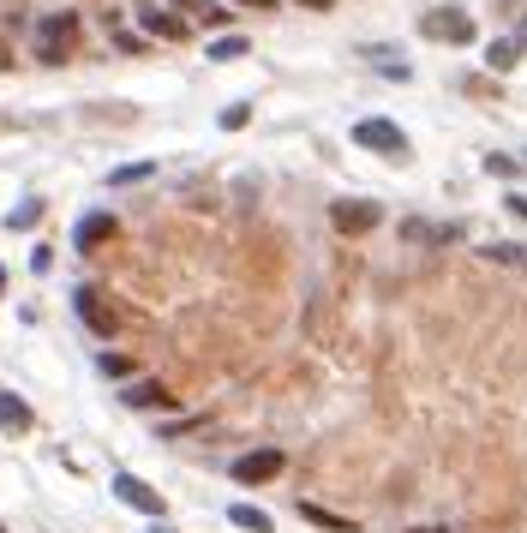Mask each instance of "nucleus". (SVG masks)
I'll use <instances>...</instances> for the list:
<instances>
[{"mask_svg": "<svg viewBox=\"0 0 527 533\" xmlns=\"http://www.w3.org/2000/svg\"><path fill=\"white\" fill-rule=\"evenodd\" d=\"M72 48H78V12H48L36 24V60L60 66V60H72Z\"/></svg>", "mask_w": 527, "mask_h": 533, "instance_id": "f257e3e1", "label": "nucleus"}, {"mask_svg": "<svg viewBox=\"0 0 527 533\" xmlns=\"http://www.w3.org/2000/svg\"><path fill=\"white\" fill-rule=\"evenodd\" d=\"M420 36H426V42L468 48V42H474V18H468L462 6H432V12H420Z\"/></svg>", "mask_w": 527, "mask_h": 533, "instance_id": "f03ea898", "label": "nucleus"}, {"mask_svg": "<svg viewBox=\"0 0 527 533\" xmlns=\"http://www.w3.org/2000/svg\"><path fill=\"white\" fill-rule=\"evenodd\" d=\"M354 144H366V150H378V156H390V162H408V132H402L396 120H384V114L360 120V126H354Z\"/></svg>", "mask_w": 527, "mask_h": 533, "instance_id": "7ed1b4c3", "label": "nucleus"}, {"mask_svg": "<svg viewBox=\"0 0 527 533\" xmlns=\"http://www.w3.org/2000/svg\"><path fill=\"white\" fill-rule=\"evenodd\" d=\"M282 468H288V456H282L276 444H264V450H246V456L234 462V480H240V486H264V480H276Z\"/></svg>", "mask_w": 527, "mask_h": 533, "instance_id": "20e7f679", "label": "nucleus"}, {"mask_svg": "<svg viewBox=\"0 0 527 533\" xmlns=\"http://www.w3.org/2000/svg\"><path fill=\"white\" fill-rule=\"evenodd\" d=\"M378 204H366V198H336L330 204V222H336V234H372L378 228Z\"/></svg>", "mask_w": 527, "mask_h": 533, "instance_id": "39448f33", "label": "nucleus"}, {"mask_svg": "<svg viewBox=\"0 0 527 533\" xmlns=\"http://www.w3.org/2000/svg\"><path fill=\"white\" fill-rule=\"evenodd\" d=\"M72 306H78V318H84L102 342L120 330V312H114V306H102V294H96V288H78V294H72Z\"/></svg>", "mask_w": 527, "mask_h": 533, "instance_id": "423d86ee", "label": "nucleus"}, {"mask_svg": "<svg viewBox=\"0 0 527 533\" xmlns=\"http://www.w3.org/2000/svg\"><path fill=\"white\" fill-rule=\"evenodd\" d=\"M114 498L126 504V510H144V516H162L168 504H162V492H150L138 474H114Z\"/></svg>", "mask_w": 527, "mask_h": 533, "instance_id": "0eeeda50", "label": "nucleus"}, {"mask_svg": "<svg viewBox=\"0 0 527 533\" xmlns=\"http://www.w3.org/2000/svg\"><path fill=\"white\" fill-rule=\"evenodd\" d=\"M102 240H114V216H108V210H90V216H78V228H72V246H78V252H96Z\"/></svg>", "mask_w": 527, "mask_h": 533, "instance_id": "6e6552de", "label": "nucleus"}, {"mask_svg": "<svg viewBox=\"0 0 527 533\" xmlns=\"http://www.w3.org/2000/svg\"><path fill=\"white\" fill-rule=\"evenodd\" d=\"M522 54H527V36H498V42L486 48V66H492V72H516Z\"/></svg>", "mask_w": 527, "mask_h": 533, "instance_id": "1a4fd4ad", "label": "nucleus"}, {"mask_svg": "<svg viewBox=\"0 0 527 533\" xmlns=\"http://www.w3.org/2000/svg\"><path fill=\"white\" fill-rule=\"evenodd\" d=\"M120 402H126V408H162V402H168V390H162L156 378H138V384H126V390H120Z\"/></svg>", "mask_w": 527, "mask_h": 533, "instance_id": "9d476101", "label": "nucleus"}, {"mask_svg": "<svg viewBox=\"0 0 527 533\" xmlns=\"http://www.w3.org/2000/svg\"><path fill=\"white\" fill-rule=\"evenodd\" d=\"M462 228H432V222H402V240H414V246H450Z\"/></svg>", "mask_w": 527, "mask_h": 533, "instance_id": "9b49d317", "label": "nucleus"}, {"mask_svg": "<svg viewBox=\"0 0 527 533\" xmlns=\"http://www.w3.org/2000/svg\"><path fill=\"white\" fill-rule=\"evenodd\" d=\"M0 432H30V408L12 390H0Z\"/></svg>", "mask_w": 527, "mask_h": 533, "instance_id": "f8f14e48", "label": "nucleus"}, {"mask_svg": "<svg viewBox=\"0 0 527 533\" xmlns=\"http://www.w3.org/2000/svg\"><path fill=\"white\" fill-rule=\"evenodd\" d=\"M228 522H234V528H246V533H270V528H276V522H270L264 510H252V504H228Z\"/></svg>", "mask_w": 527, "mask_h": 533, "instance_id": "ddd939ff", "label": "nucleus"}, {"mask_svg": "<svg viewBox=\"0 0 527 533\" xmlns=\"http://www.w3.org/2000/svg\"><path fill=\"white\" fill-rule=\"evenodd\" d=\"M300 516H306V522H318V528H330V533H360L348 516H336V510H324V504H300Z\"/></svg>", "mask_w": 527, "mask_h": 533, "instance_id": "4468645a", "label": "nucleus"}, {"mask_svg": "<svg viewBox=\"0 0 527 533\" xmlns=\"http://www.w3.org/2000/svg\"><path fill=\"white\" fill-rule=\"evenodd\" d=\"M138 18H144V30H150V36H168V42H180V36H186V24H180V18H168V12H156V6H150V12H138Z\"/></svg>", "mask_w": 527, "mask_h": 533, "instance_id": "2eb2a0df", "label": "nucleus"}, {"mask_svg": "<svg viewBox=\"0 0 527 533\" xmlns=\"http://www.w3.org/2000/svg\"><path fill=\"white\" fill-rule=\"evenodd\" d=\"M246 54V36H216L210 42V60H240Z\"/></svg>", "mask_w": 527, "mask_h": 533, "instance_id": "dca6fc26", "label": "nucleus"}, {"mask_svg": "<svg viewBox=\"0 0 527 533\" xmlns=\"http://www.w3.org/2000/svg\"><path fill=\"white\" fill-rule=\"evenodd\" d=\"M36 222H42V204H36V198H30V204H18V210L6 216V228H36Z\"/></svg>", "mask_w": 527, "mask_h": 533, "instance_id": "f3484780", "label": "nucleus"}, {"mask_svg": "<svg viewBox=\"0 0 527 533\" xmlns=\"http://www.w3.org/2000/svg\"><path fill=\"white\" fill-rule=\"evenodd\" d=\"M246 120H252V108H246V102H234V108H222V126H228V132H240Z\"/></svg>", "mask_w": 527, "mask_h": 533, "instance_id": "a211bd4d", "label": "nucleus"}, {"mask_svg": "<svg viewBox=\"0 0 527 533\" xmlns=\"http://www.w3.org/2000/svg\"><path fill=\"white\" fill-rule=\"evenodd\" d=\"M144 174H150V162H132V168H114L108 180H114V186H132V180H144Z\"/></svg>", "mask_w": 527, "mask_h": 533, "instance_id": "6ab92c4d", "label": "nucleus"}, {"mask_svg": "<svg viewBox=\"0 0 527 533\" xmlns=\"http://www.w3.org/2000/svg\"><path fill=\"white\" fill-rule=\"evenodd\" d=\"M186 6H192V12H198V18H204V24H222V18H228V12H222V6H216V0H186Z\"/></svg>", "mask_w": 527, "mask_h": 533, "instance_id": "aec40b11", "label": "nucleus"}, {"mask_svg": "<svg viewBox=\"0 0 527 533\" xmlns=\"http://www.w3.org/2000/svg\"><path fill=\"white\" fill-rule=\"evenodd\" d=\"M102 372H108V378H126V372H132V360H120V354H102Z\"/></svg>", "mask_w": 527, "mask_h": 533, "instance_id": "412c9836", "label": "nucleus"}, {"mask_svg": "<svg viewBox=\"0 0 527 533\" xmlns=\"http://www.w3.org/2000/svg\"><path fill=\"white\" fill-rule=\"evenodd\" d=\"M48 264H54V252H48V246H36V252H30V270H36V276H48Z\"/></svg>", "mask_w": 527, "mask_h": 533, "instance_id": "4be33fe9", "label": "nucleus"}, {"mask_svg": "<svg viewBox=\"0 0 527 533\" xmlns=\"http://www.w3.org/2000/svg\"><path fill=\"white\" fill-rule=\"evenodd\" d=\"M510 210H516V216L527 222V192H510Z\"/></svg>", "mask_w": 527, "mask_h": 533, "instance_id": "5701e85b", "label": "nucleus"}, {"mask_svg": "<svg viewBox=\"0 0 527 533\" xmlns=\"http://www.w3.org/2000/svg\"><path fill=\"white\" fill-rule=\"evenodd\" d=\"M240 6H258V12H270V6H276V0H240Z\"/></svg>", "mask_w": 527, "mask_h": 533, "instance_id": "b1692460", "label": "nucleus"}, {"mask_svg": "<svg viewBox=\"0 0 527 533\" xmlns=\"http://www.w3.org/2000/svg\"><path fill=\"white\" fill-rule=\"evenodd\" d=\"M300 6H312V12H330V0H300Z\"/></svg>", "mask_w": 527, "mask_h": 533, "instance_id": "393cba45", "label": "nucleus"}, {"mask_svg": "<svg viewBox=\"0 0 527 533\" xmlns=\"http://www.w3.org/2000/svg\"><path fill=\"white\" fill-rule=\"evenodd\" d=\"M0 66H12V54H6V42H0Z\"/></svg>", "mask_w": 527, "mask_h": 533, "instance_id": "a878e982", "label": "nucleus"}, {"mask_svg": "<svg viewBox=\"0 0 527 533\" xmlns=\"http://www.w3.org/2000/svg\"><path fill=\"white\" fill-rule=\"evenodd\" d=\"M408 533H444V528H408Z\"/></svg>", "mask_w": 527, "mask_h": 533, "instance_id": "bb28decb", "label": "nucleus"}, {"mask_svg": "<svg viewBox=\"0 0 527 533\" xmlns=\"http://www.w3.org/2000/svg\"><path fill=\"white\" fill-rule=\"evenodd\" d=\"M0 294H6V270H0Z\"/></svg>", "mask_w": 527, "mask_h": 533, "instance_id": "cd10ccee", "label": "nucleus"}, {"mask_svg": "<svg viewBox=\"0 0 527 533\" xmlns=\"http://www.w3.org/2000/svg\"><path fill=\"white\" fill-rule=\"evenodd\" d=\"M156 533H174V528H156Z\"/></svg>", "mask_w": 527, "mask_h": 533, "instance_id": "c85d7f7f", "label": "nucleus"}, {"mask_svg": "<svg viewBox=\"0 0 527 533\" xmlns=\"http://www.w3.org/2000/svg\"><path fill=\"white\" fill-rule=\"evenodd\" d=\"M522 36H527V24H522Z\"/></svg>", "mask_w": 527, "mask_h": 533, "instance_id": "c756f323", "label": "nucleus"}, {"mask_svg": "<svg viewBox=\"0 0 527 533\" xmlns=\"http://www.w3.org/2000/svg\"><path fill=\"white\" fill-rule=\"evenodd\" d=\"M0 533H6V528H0Z\"/></svg>", "mask_w": 527, "mask_h": 533, "instance_id": "7c9ffc66", "label": "nucleus"}]
</instances>
